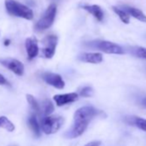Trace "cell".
Here are the masks:
<instances>
[{"mask_svg":"<svg viewBox=\"0 0 146 146\" xmlns=\"http://www.w3.org/2000/svg\"><path fill=\"white\" fill-rule=\"evenodd\" d=\"M5 5L7 12L13 17H21L26 20H32L34 18L32 10L16 0H5Z\"/></svg>","mask_w":146,"mask_h":146,"instance_id":"cell-1","label":"cell"},{"mask_svg":"<svg viewBox=\"0 0 146 146\" xmlns=\"http://www.w3.org/2000/svg\"><path fill=\"white\" fill-rule=\"evenodd\" d=\"M88 46L92 48L98 49L108 54H124V49L118 44L108 40H94L88 43Z\"/></svg>","mask_w":146,"mask_h":146,"instance_id":"cell-2","label":"cell"},{"mask_svg":"<svg viewBox=\"0 0 146 146\" xmlns=\"http://www.w3.org/2000/svg\"><path fill=\"white\" fill-rule=\"evenodd\" d=\"M57 14V5L55 4L50 5L46 11H45L43 17L37 22L35 25V29L41 31L49 29L54 23L55 17Z\"/></svg>","mask_w":146,"mask_h":146,"instance_id":"cell-3","label":"cell"},{"mask_svg":"<svg viewBox=\"0 0 146 146\" xmlns=\"http://www.w3.org/2000/svg\"><path fill=\"white\" fill-rule=\"evenodd\" d=\"M64 123V118L61 116H45L41 119V128L46 134L57 132Z\"/></svg>","mask_w":146,"mask_h":146,"instance_id":"cell-4","label":"cell"},{"mask_svg":"<svg viewBox=\"0 0 146 146\" xmlns=\"http://www.w3.org/2000/svg\"><path fill=\"white\" fill-rule=\"evenodd\" d=\"M100 112L93 107L86 106L78 108L74 113V123H86L89 124L90 121L98 115Z\"/></svg>","mask_w":146,"mask_h":146,"instance_id":"cell-5","label":"cell"},{"mask_svg":"<svg viewBox=\"0 0 146 146\" xmlns=\"http://www.w3.org/2000/svg\"><path fill=\"white\" fill-rule=\"evenodd\" d=\"M44 48L42 50L43 55L46 58H52L55 53L56 46L58 44V37L54 35H47L43 40Z\"/></svg>","mask_w":146,"mask_h":146,"instance_id":"cell-6","label":"cell"},{"mask_svg":"<svg viewBox=\"0 0 146 146\" xmlns=\"http://www.w3.org/2000/svg\"><path fill=\"white\" fill-rule=\"evenodd\" d=\"M0 63H1L4 66L11 70L12 72L17 76H23L24 73V65L22 62L16 58H6L0 59Z\"/></svg>","mask_w":146,"mask_h":146,"instance_id":"cell-7","label":"cell"},{"mask_svg":"<svg viewBox=\"0 0 146 146\" xmlns=\"http://www.w3.org/2000/svg\"><path fill=\"white\" fill-rule=\"evenodd\" d=\"M42 78L47 84L52 85V87H54L56 89L62 90L64 88V85H65L64 81L63 80V78L60 75L56 74V73L46 72L42 75Z\"/></svg>","mask_w":146,"mask_h":146,"instance_id":"cell-8","label":"cell"},{"mask_svg":"<svg viewBox=\"0 0 146 146\" xmlns=\"http://www.w3.org/2000/svg\"><path fill=\"white\" fill-rule=\"evenodd\" d=\"M78 99V94L73 92L68 94H62V95H55L53 96V100L56 102L58 107H62L68 103L74 102Z\"/></svg>","mask_w":146,"mask_h":146,"instance_id":"cell-9","label":"cell"},{"mask_svg":"<svg viewBox=\"0 0 146 146\" xmlns=\"http://www.w3.org/2000/svg\"><path fill=\"white\" fill-rule=\"evenodd\" d=\"M25 46H26L28 58L29 59H33L34 58H35L38 55V53H39L38 41L35 37H30V38L26 39Z\"/></svg>","mask_w":146,"mask_h":146,"instance_id":"cell-10","label":"cell"},{"mask_svg":"<svg viewBox=\"0 0 146 146\" xmlns=\"http://www.w3.org/2000/svg\"><path fill=\"white\" fill-rule=\"evenodd\" d=\"M119 8L125 11L130 17H132L140 22L146 23V15L141 10L135 7H131L130 5H121Z\"/></svg>","mask_w":146,"mask_h":146,"instance_id":"cell-11","label":"cell"},{"mask_svg":"<svg viewBox=\"0 0 146 146\" xmlns=\"http://www.w3.org/2000/svg\"><path fill=\"white\" fill-rule=\"evenodd\" d=\"M78 59L85 63L99 64L102 62L103 57L102 53L99 52H84L78 56Z\"/></svg>","mask_w":146,"mask_h":146,"instance_id":"cell-12","label":"cell"},{"mask_svg":"<svg viewBox=\"0 0 146 146\" xmlns=\"http://www.w3.org/2000/svg\"><path fill=\"white\" fill-rule=\"evenodd\" d=\"M89 124L86 123H74L72 128L65 134L68 138H75L81 136L87 129Z\"/></svg>","mask_w":146,"mask_h":146,"instance_id":"cell-13","label":"cell"},{"mask_svg":"<svg viewBox=\"0 0 146 146\" xmlns=\"http://www.w3.org/2000/svg\"><path fill=\"white\" fill-rule=\"evenodd\" d=\"M82 8L84 10H85L86 11H88L89 13H90L92 16L95 17V18L99 21V22H102L104 18V12L102 11V9L97 5H84L82 6Z\"/></svg>","mask_w":146,"mask_h":146,"instance_id":"cell-14","label":"cell"},{"mask_svg":"<svg viewBox=\"0 0 146 146\" xmlns=\"http://www.w3.org/2000/svg\"><path fill=\"white\" fill-rule=\"evenodd\" d=\"M29 126L32 129L34 134L36 137H40V134H41L40 126V125H39V123L37 121L36 116L35 114H32L29 117Z\"/></svg>","mask_w":146,"mask_h":146,"instance_id":"cell-15","label":"cell"},{"mask_svg":"<svg viewBox=\"0 0 146 146\" xmlns=\"http://www.w3.org/2000/svg\"><path fill=\"white\" fill-rule=\"evenodd\" d=\"M113 12L119 17V19L121 20V22H123L125 24H128L130 23V16L122 9H120L119 7L117 6H113L112 7Z\"/></svg>","mask_w":146,"mask_h":146,"instance_id":"cell-16","label":"cell"},{"mask_svg":"<svg viewBox=\"0 0 146 146\" xmlns=\"http://www.w3.org/2000/svg\"><path fill=\"white\" fill-rule=\"evenodd\" d=\"M128 122L130 124L135 125L139 129L146 131V119L139 118V117H132V118L128 117Z\"/></svg>","mask_w":146,"mask_h":146,"instance_id":"cell-17","label":"cell"},{"mask_svg":"<svg viewBox=\"0 0 146 146\" xmlns=\"http://www.w3.org/2000/svg\"><path fill=\"white\" fill-rule=\"evenodd\" d=\"M0 128H4L11 132L15 130V125L5 116H1L0 117Z\"/></svg>","mask_w":146,"mask_h":146,"instance_id":"cell-18","label":"cell"},{"mask_svg":"<svg viewBox=\"0 0 146 146\" xmlns=\"http://www.w3.org/2000/svg\"><path fill=\"white\" fill-rule=\"evenodd\" d=\"M26 98H27V101H28L29 104L34 109V111L37 114H40L41 113V108H40L39 103L37 102V101L35 100V98L32 95H27L26 96Z\"/></svg>","mask_w":146,"mask_h":146,"instance_id":"cell-19","label":"cell"},{"mask_svg":"<svg viewBox=\"0 0 146 146\" xmlns=\"http://www.w3.org/2000/svg\"><path fill=\"white\" fill-rule=\"evenodd\" d=\"M54 111V106L49 100H45L42 103V113L45 116H49Z\"/></svg>","mask_w":146,"mask_h":146,"instance_id":"cell-20","label":"cell"},{"mask_svg":"<svg viewBox=\"0 0 146 146\" xmlns=\"http://www.w3.org/2000/svg\"><path fill=\"white\" fill-rule=\"evenodd\" d=\"M94 90L90 86H85L79 90V96L82 97H90L93 96Z\"/></svg>","mask_w":146,"mask_h":146,"instance_id":"cell-21","label":"cell"},{"mask_svg":"<svg viewBox=\"0 0 146 146\" xmlns=\"http://www.w3.org/2000/svg\"><path fill=\"white\" fill-rule=\"evenodd\" d=\"M135 54L138 58L146 59V48L145 47H137L135 50Z\"/></svg>","mask_w":146,"mask_h":146,"instance_id":"cell-22","label":"cell"},{"mask_svg":"<svg viewBox=\"0 0 146 146\" xmlns=\"http://www.w3.org/2000/svg\"><path fill=\"white\" fill-rule=\"evenodd\" d=\"M101 143H102L101 141H92V142H90V143H86L84 146H100Z\"/></svg>","mask_w":146,"mask_h":146,"instance_id":"cell-23","label":"cell"},{"mask_svg":"<svg viewBox=\"0 0 146 146\" xmlns=\"http://www.w3.org/2000/svg\"><path fill=\"white\" fill-rule=\"evenodd\" d=\"M6 84H8L7 80L2 74H0V85H6Z\"/></svg>","mask_w":146,"mask_h":146,"instance_id":"cell-24","label":"cell"},{"mask_svg":"<svg viewBox=\"0 0 146 146\" xmlns=\"http://www.w3.org/2000/svg\"><path fill=\"white\" fill-rule=\"evenodd\" d=\"M142 104H143V106H144V107L146 108V97H145L144 99H143V101H142Z\"/></svg>","mask_w":146,"mask_h":146,"instance_id":"cell-25","label":"cell"},{"mask_svg":"<svg viewBox=\"0 0 146 146\" xmlns=\"http://www.w3.org/2000/svg\"><path fill=\"white\" fill-rule=\"evenodd\" d=\"M9 44H10V40H5V46H7V45H9Z\"/></svg>","mask_w":146,"mask_h":146,"instance_id":"cell-26","label":"cell"}]
</instances>
